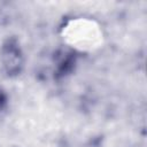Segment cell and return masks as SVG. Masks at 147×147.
Returning <instances> with one entry per match:
<instances>
[{"label": "cell", "mask_w": 147, "mask_h": 147, "mask_svg": "<svg viewBox=\"0 0 147 147\" xmlns=\"http://www.w3.org/2000/svg\"><path fill=\"white\" fill-rule=\"evenodd\" d=\"M6 105H7V95L3 92V90L0 88V111L3 110V108L6 107Z\"/></svg>", "instance_id": "2"}, {"label": "cell", "mask_w": 147, "mask_h": 147, "mask_svg": "<svg viewBox=\"0 0 147 147\" xmlns=\"http://www.w3.org/2000/svg\"><path fill=\"white\" fill-rule=\"evenodd\" d=\"M0 60L8 75L14 76L21 72L23 67V53L16 39L10 38L2 44Z\"/></svg>", "instance_id": "1"}]
</instances>
